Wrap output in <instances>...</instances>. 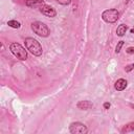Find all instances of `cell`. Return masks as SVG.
Segmentation results:
<instances>
[{"instance_id":"cell-17","label":"cell","mask_w":134,"mask_h":134,"mask_svg":"<svg viewBox=\"0 0 134 134\" xmlns=\"http://www.w3.org/2000/svg\"><path fill=\"white\" fill-rule=\"evenodd\" d=\"M104 108L105 109H109L110 108V103H105L104 104Z\"/></svg>"},{"instance_id":"cell-2","label":"cell","mask_w":134,"mask_h":134,"mask_svg":"<svg viewBox=\"0 0 134 134\" xmlns=\"http://www.w3.org/2000/svg\"><path fill=\"white\" fill-rule=\"evenodd\" d=\"M31 29L36 35H38L40 37H43V38L48 37L49 34H50V30H49L48 26L46 24H44L43 22H40V21L32 22L31 23Z\"/></svg>"},{"instance_id":"cell-8","label":"cell","mask_w":134,"mask_h":134,"mask_svg":"<svg viewBox=\"0 0 134 134\" xmlns=\"http://www.w3.org/2000/svg\"><path fill=\"white\" fill-rule=\"evenodd\" d=\"M127 85H128V83H127V81L125 79H119V80H117L115 82L114 88L117 91H122V90H125L127 88Z\"/></svg>"},{"instance_id":"cell-14","label":"cell","mask_w":134,"mask_h":134,"mask_svg":"<svg viewBox=\"0 0 134 134\" xmlns=\"http://www.w3.org/2000/svg\"><path fill=\"white\" fill-rule=\"evenodd\" d=\"M58 3H60L61 5H68V4H70V2H71V0H55Z\"/></svg>"},{"instance_id":"cell-7","label":"cell","mask_w":134,"mask_h":134,"mask_svg":"<svg viewBox=\"0 0 134 134\" xmlns=\"http://www.w3.org/2000/svg\"><path fill=\"white\" fill-rule=\"evenodd\" d=\"M26 6L34 7V8H41L43 5H45V2L43 0H26L25 1Z\"/></svg>"},{"instance_id":"cell-6","label":"cell","mask_w":134,"mask_h":134,"mask_svg":"<svg viewBox=\"0 0 134 134\" xmlns=\"http://www.w3.org/2000/svg\"><path fill=\"white\" fill-rule=\"evenodd\" d=\"M40 12L43 14V15H45V16H47V17H50V18H53V17H55V15H57V12H55V9L53 8V7H51V6H49V5H43L41 8H40Z\"/></svg>"},{"instance_id":"cell-12","label":"cell","mask_w":134,"mask_h":134,"mask_svg":"<svg viewBox=\"0 0 134 134\" xmlns=\"http://www.w3.org/2000/svg\"><path fill=\"white\" fill-rule=\"evenodd\" d=\"M7 25L10 26V27H13V28H19V27L21 26L20 22L16 21V20H9V21L7 22Z\"/></svg>"},{"instance_id":"cell-9","label":"cell","mask_w":134,"mask_h":134,"mask_svg":"<svg viewBox=\"0 0 134 134\" xmlns=\"http://www.w3.org/2000/svg\"><path fill=\"white\" fill-rule=\"evenodd\" d=\"M76 107L81 110H89L93 107V104L90 100H80L76 104Z\"/></svg>"},{"instance_id":"cell-11","label":"cell","mask_w":134,"mask_h":134,"mask_svg":"<svg viewBox=\"0 0 134 134\" xmlns=\"http://www.w3.org/2000/svg\"><path fill=\"white\" fill-rule=\"evenodd\" d=\"M132 131H134V121L126 125L121 129V133H128V132H132Z\"/></svg>"},{"instance_id":"cell-3","label":"cell","mask_w":134,"mask_h":134,"mask_svg":"<svg viewBox=\"0 0 134 134\" xmlns=\"http://www.w3.org/2000/svg\"><path fill=\"white\" fill-rule=\"evenodd\" d=\"M9 50L10 52L19 60L25 61L27 59V51L23 46H21L19 43H12L9 45Z\"/></svg>"},{"instance_id":"cell-15","label":"cell","mask_w":134,"mask_h":134,"mask_svg":"<svg viewBox=\"0 0 134 134\" xmlns=\"http://www.w3.org/2000/svg\"><path fill=\"white\" fill-rule=\"evenodd\" d=\"M133 69H134V64H130V65L126 66V68H125L126 72H130V71H131V70H133Z\"/></svg>"},{"instance_id":"cell-13","label":"cell","mask_w":134,"mask_h":134,"mask_svg":"<svg viewBox=\"0 0 134 134\" xmlns=\"http://www.w3.org/2000/svg\"><path fill=\"white\" fill-rule=\"evenodd\" d=\"M122 45H124V41H119V42H118V44H117V45H116V47H115V52H116V53H118V52L120 51V49H121Z\"/></svg>"},{"instance_id":"cell-18","label":"cell","mask_w":134,"mask_h":134,"mask_svg":"<svg viewBox=\"0 0 134 134\" xmlns=\"http://www.w3.org/2000/svg\"><path fill=\"white\" fill-rule=\"evenodd\" d=\"M131 34H134V27H133V28H131Z\"/></svg>"},{"instance_id":"cell-5","label":"cell","mask_w":134,"mask_h":134,"mask_svg":"<svg viewBox=\"0 0 134 134\" xmlns=\"http://www.w3.org/2000/svg\"><path fill=\"white\" fill-rule=\"evenodd\" d=\"M69 132L72 133V134H86L88 132V129H87V127L84 124L75 121V122L70 124Z\"/></svg>"},{"instance_id":"cell-4","label":"cell","mask_w":134,"mask_h":134,"mask_svg":"<svg viewBox=\"0 0 134 134\" xmlns=\"http://www.w3.org/2000/svg\"><path fill=\"white\" fill-rule=\"evenodd\" d=\"M102 18L107 23H115L119 18V13L117 12V9H114V8L106 9L105 12H103Z\"/></svg>"},{"instance_id":"cell-1","label":"cell","mask_w":134,"mask_h":134,"mask_svg":"<svg viewBox=\"0 0 134 134\" xmlns=\"http://www.w3.org/2000/svg\"><path fill=\"white\" fill-rule=\"evenodd\" d=\"M24 43H25L26 49L30 53H32L34 55L40 57L42 54V52H43L42 46H41V44L36 39H34V38H26L25 41H24Z\"/></svg>"},{"instance_id":"cell-10","label":"cell","mask_w":134,"mask_h":134,"mask_svg":"<svg viewBox=\"0 0 134 134\" xmlns=\"http://www.w3.org/2000/svg\"><path fill=\"white\" fill-rule=\"evenodd\" d=\"M127 25H125V24H120V25H118L117 26V29H116V35L118 36V37H122L125 34H126V31H127Z\"/></svg>"},{"instance_id":"cell-16","label":"cell","mask_w":134,"mask_h":134,"mask_svg":"<svg viewBox=\"0 0 134 134\" xmlns=\"http://www.w3.org/2000/svg\"><path fill=\"white\" fill-rule=\"evenodd\" d=\"M127 53H129V54H133L134 53V47H129V48H127Z\"/></svg>"}]
</instances>
